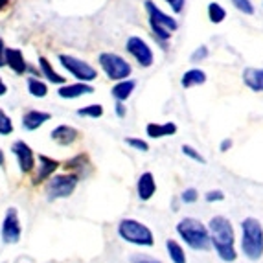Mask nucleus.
<instances>
[{
  "label": "nucleus",
  "mask_w": 263,
  "mask_h": 263,
  "mask_svg": "<svg viewBox=\"0 0 263 263\" xmlns=\"http://www.w3.org/2000/svg\"><path fill=\"white\" fill-rule=\"evenodd\" d=\"M208 230H210L212 247L215 249L217 256L227 263L236 261L237 254H236V249H234L236 237H234L232 223L227 217H223V215H217V217H214L210 221Z\"/></svg>",
  "instance_id": "nucleus-1"
},
{
  "label": "nucleus",
  "mask_w": 263,
  "mask_h": 263,
  "mask_svg": "<svg viewBox=\"0 0 263 263\" xmlns=\"http://www.w3.org/2000/svg\"><path fill=\"white\" fill-rule=\"evenodd\" d=\"M177 234H179L184 243L193 250H210L212 249V237L210 230H208L201 221L193 219V217H186L177 224Z\"/></svg>",
  "instance_id": "nucleus-2"
},
{
  "label": "nucleus",
  "mask_w": 263,
  "mask_h": 263,
  "mask_svg": "<svg viewBox=\"0 0 263 263\" xmlns=\"http://www.w3.org/2000/svg\"><path fill=\"white\" fill-rule=\"evenodd\" d=\"M241 250L252 261L263 256V227L254 217H247L241 223Z\"/></svg>",
  "instance_id": "nucleus-3"
},
{
  "label": "nucleus",
  "mask_w": 263,
  "mask_h": 263,
  "mask_svg": "<svg viewBox=\"0 0 263 263\" xmlns=\"http://www.w3.org/2000/svg\"><path fill=\"white\" fill-rule=\"evenodd\" d=\"M145 11H147V17H149V26L153 30L155 37H157L158 43H162L166 46V43L171 39L173 31L179 28L177 21L170 15H166L162 9L158 8L157 4H153L151 0H145Z\"/></svg>",
  "instance_id": "nucleus-4"
},
{
  "label": "nucleus",
  "mask_w": 263,
  "mask_h": 263,
  "mask_svg": "<svg viewBox=\"0 0 263 263\" xmlns=\"http://www.w3.org/2000/svg\"><path fill=\"white\" fill-rule=\"evenodd\" d=\"M118 234L122 239H125L127 243H133V245H138V247H151L155 243L153 232H151L145 224H142L140 221H135V219L120 221Z\"/></svg>",
  "instance_id": "nucleus-5"
},
{
  "label": "nucleus",
  "mask_w": 263,
  "mask_h": 263,
  "mask_svg": "<svg viewBox=\"0 0 263 263\" xmlns=\"http://www.w3.org/2000/svg\"><path fill=\"white\" fill-rule=\"evenodd\" d=\"M100 65L107 74V78L112 81H122V79H127L131 76V65L118 53H101Z\"/></svg>",
  "instance_id": "nucleus-6"
},
{
  "label": "nucleus",
  "mask_w": 263,
  "mask_h": 263,
  "mask_svg": "<svg viewBox=\"0 0 263 263\" xmlns=\"http://www.w3.org/2000/svg\"><path fill=\"white\" fill-rule=\"evenodd\" d=\"M59 63H61L63 68L70 72L78 81H85V83H88V81H94V79L98 78L96 68H92L88 63L81 61V59H78V57H74V55L61 53V55H59Z\"/></svg>",
  "instance_id": "nucleus-7"
},
{
  "label": "nucleus",
  "mask_w": 263,
  "mask_h": 263,
  "mask_svg": "<svg viewBox=\"0 0 263 263\" xmlns=\"http://www.w3.org/2000/svg\"><path fill=\"white\" fill-rule=\"evenodd\" d=\"M78 186V177L76 175H55L50 179L46 184V195L48 199H65L70 197L72 192Z\"/></svg>",
  "instance_id": "nucleus-8"
},
{
  "label": "nucleus",
  "mask_w": 263,
  "mask_h": 263,
  "mask_svg": "<svg viewBox=\"0 0 263 263\" xmlns=\"http://www.w3.org/2000/svg\"><path fill=\"white\" fill-rule=\"evenodd\" d=\"M125 50L135 57L140 66L147 68V66L153 65V52H151L149 44L140 37H129L127 43H125Z\"/></svg>",
  "instance_id": "nucleus-9"
},
{
  "label": "nucleus",
  "mask_w": 263,
  "mask_h": 263,
  "mask_svg": "<svg viewBox=\"0 0 263 263\" xmlns=\"http://www.w3.org/2000/svg\"><path fill=\"white\" fill-rule=\"evenodd\" d=\"M2 239L4 243H17L21 239V223H18L17 208H9L6 212L4 223H2Z\"/></svg>",
  "instance_id": "nucleus-10"
},
{
  "label": "nucleus",
  "mask_w": 263,
  "mask_h": 263,
  "mask_svg": "<svg viewBox=\"0 0 263 263\" xmlns=\"http://www.w3.org/2000/svg\"><path fill=\"white\" fill-rule=\"evenodd\" d=\"M11 151H13V155L17 157L18 167H21L22 173H30V171L33 170V166H35V157H33V151H31L30 145H28L26 142L17 140L13 144V147H11Z\"/></svg>",
  "instance_id": "nucleus-11"
},
{
  "label": "nucleus",
  "mask_w": 263,
  "mask_h": 263,
  "mask_svg": "<svg viewBox=\"0 0 263 263\" xmlns=\"http://www.w3.org/2000/svg\"><path fill=\"white\" fill-rule=\"evenodd\" d=\"M243 83L247 88H250L252 92H263V68H254L249 66L241 74Z\"/></svg>",
  "instance_id": "nucleus-12"
},
{
  "label": "nucleus",
  "mask_w": 263,
  "mask_h": 263,
  "mask_svg": "<svg viewBox=\"0 0 263 263\" xmlns=\"http://www.w3.org/2000/svg\"><path fill=\"white\" fill-rule=\"evenodd\" d=\"M94 88L90 87L88 83L85 81H79V83H74V85H63L57 94L63 98V100H76L79 96H85V94H92Z\"/></svg>",
  "instance_id": "nucleus-13"
},
{
  "label": "nucleus",
  "mask_w": 263,
  "mask_h": 263,
  "mask_svg": "<svg viewBox=\"0 0 263 263\" xmlns=\"http://www.w3.org/2000/svg\"><path fill=\"white\" fill-rule=\"evenodd\" d=\"M136 190H138V197H140L142 201H149L155 195V192H157L153 173H149V171L142 173L140 179H138V184H136Z\"/></svg>",
  "instance_id": "nucleus-14"
},
{
  "label": "nucleus",
  "mask_w": 263,
  "mask_h": 263,
  "mask_svg": "<svg viewBox=\"0 0 263 263\" xmlns=\"http://www.w3.org/2000/svg\"><path fill=\"white\" fill-rule=\"evenodd\" d=\"M6 65H8L17 76L26 74V70H28L24 55H22V52L17 48H6Z\"/></svg>",
  "instance_id": "nucleus-15"
},
{
  "label": "nucleus",
  "mask_w": 263,
  "mask_h": 263,
  "mask_svg": "<svg viewBox=\"0 0 263 263\" xmlns=\"http://www.w3.org/2000/svg\"><path fill=\"white\" fill-rule=\"evenodd\" d=\"M52 118V114L50 112H43V110H28L24 114V118H22V127L26 129V131H35L39 129L43 123H46L48 120Z\"/></svg>",
  "instance_id": "nucleus-16"
},
{
  "label": "nucleus",
  "mask_w": 263,
  "mask_h": 263,
  "mask_svg": "<svg viewBox=\"0 0 263 263\" xmlns=\"http://www.w3.org/2000/svg\"><path fill=\"white\" fill-rule=\"evenodd\" d=\"M79 133L70 125H57L52 131V140L57 142L59 145H70L78 140Z\"/></svg>",
  "instance_id": "nucleus-17"
},
{
  "label": "nucleus",
  "mask_w": 263,
  "mask_h": 263,
  "mask_svg": "<svg viewBox=\"0 0 263 263\" xmlns=\"http://www.w3.org/2000/svg\"><path fill=\"white\" fill-rule=\"evenodd\" d=\"M206 72L201 70V68H192V70L184 72L182 78H180V85L182 88H192V87H199V85L206 83Z\"/></svg>",
  "instance_id": "nucleus-18"
},
{
  "label": "nucleus",
  "mask_w": 263,
  "mask_h": 263,
  "mask_svg": "<svg viewBox=\"0 0 263 263\" xmlns=\"http://www.w3.org/2000/svg\"><path fill=\"white\" fill-rule=\"evenodd\" d=\"M147 136L151 138H164V136H171L177 133V125L173 122H166V123H147Z\"/></svg>",
  "instance_id": "nucleus-19"
},
{
  "label": "nucleus",
  "mask_w": 263,
  "mask_h": 263,
  "mask_svg": "<svg viewBox=\"0 0 263 263\" xmlns=\"http://www.w3.org/2000/svg\"><path fill=\"white\" fill-rule=\"evenodd\" d=\"M57 167H59V162H57V160L46 157V155H41L39 157V173H37L35 182H41V180H46L48 177H52V173H55Z\"/></svg>",
  "instance_id": "nucleus-20"
},
{
  "label": "nucleus",
  "mask_w": 263,
  "mask_h": 263,
  "mask_svg": "<svg viewBox=\"0 0 263 263\" xmlns=\"http://www.w3.org/2000/svg\"><path fill=\"white\" fill-rule=\"evenodd\" d=\"M136 87V81H133V79H122V81H118V83L112 87V98L118 101H125L129 96L133 94V90H135Z\"/></svg>",
  "instance_id": "nucleus-21"
},
{
  "label": "nucleus",
  "mask_w": 263,
  "mask_h": 263,
  "mask_svg": "<svg viewBox=\"0 0 263 263\" xmlns=\"http://www.w3.org/2000/svg\"><path fill=\"white\" fill-rule=\"evenodd\" d=\"M39 68H41V74L48 79L50 83H57V85L65 83V78H63V76H59L55 70H53L52 65H50V61L46 59V57H39Z\"/></svg>",
  "instance_id": "nucleus-22"
},
{
  "label": "nucleus",
  "mask_w": 263,
  "mask_h": 263,
  "mask_svg": "<svg viewBox=\"0 0 263 263\" xmlns=\"http://www.w3.org/2000/svg\"><path fill=\"white\" fill-rule=\"evenodd\" d=\"M166 249H167V254H170V258H171V261H173V263H186L184 250H182V247H180L177 241H173V239H167Z\"/></svg>",
  "instance_id": "nucleus-23"
},
{
  "label": "nucleus",
  "mask_w": 263,
  "mask_h": 263,
  "mask_svg": "<svg viewBox=\"0 0 263 263\" xmlns=\"http://www.w3.org/2000/svg\"><path fill=\"white\" fill-rule=\"evenodd\" d=\"M208 18L212 24H221L227 18V9L217 2H210L208 4Z\"/></svg>",
  "instance_id": "nucleus-24"
},
{
  "label": "nucleus",
  "mask_w": 263,
  "mask_h": 263,
  "mask_svg": "<svg viewBox=\"0 0 263 263\" xmlns=\"http://www.w3.org/2000/svg\"><path fill=\"white\" fill-rule=\"evenodd\" d=\"M28 92L33 98H44L48 94V87L41 81V79L35 78H28Z\"/></svg>",
  "instance_id": "nucleus-25"
},
{
  "label": "nucleus",
  "mask_w": 263,
  "mask_h": 263,
  "mask_svg": "<svg viewBox=\"0 0 263 263\" xmlns=\"http://www.w3.org/2000/svg\"><path fill=\"white\" fill-rule=\"evenodd\" d=\"M230 2L239 13L249 15V17H252L256 13V6L252 4V0H230Z\"/></svg>",
  "instance_id": "nucleus-26"
},
{
  "label": "nucleus",
  "mask_w": 263,
  "mask_h": 263,
  "mask_svg": "<svg viewBox=\"0 0 263 263\" xmlns=\"http://www.w3.org/2000/svg\"><path fill=\"white\" fill-rule=\"evenodd\" d=\"M78 116H87V118H100V116H103V107L101 105H87L83 107V109L78 110Z\"/></svg>",
  "instance_id": "nucleus-27"
},
{
  "label": "nucleus",
  "mask_w": 263,
  "mask_h": 263,
  "mask_svg": "<svg viewBox=\"0 0 263 263\" xmlns=\"http://www.w3.org/2000/svg\"><path fill=\"white\" fill-rule=\"evenodd\" d=\"M13 133V123H11V118L4 110L0 109V135H11Z\"/></svg>",
  "instance_id": "nucleus-28"
},
{
  "label": "nucleus",
  "mask_w": 263,
  "mask_h": 263,
  "mask_svg": "<svg viewBox=\"0 0 263 263\" xmlns=\"http://www.w3.org/2000/svg\"><path fill=\"white\" fill-rule=\"evenodd\" d=\"M182 153L186 155V157H190L192 158V160H195V162H199V164H204L206 162V158L202 157L201 153H199L197 149H195V147H192V145H182Z\"/></svg>",
  "instance_id": "nucleus-29"
},
{
  "label": "nucleus",
  "mask_w": 263,
  "mask_h": 263,
  "mask_svg": "<svg viewBox=\"0 0 263 263\" xmlns=\"http://www.w3.org/2000/svg\"><path fill=\"white\" fill-rule=\"evenodd\" d=\"M197 199H199V193H197V190H195V188L184 190V192H182V195H180V201L186 202V204H193Z\"/></svg>",
  "instance_id": "nucleus-30"
},
{
  "label": "nucleus",
  "mask_w": 263,
  "mask_h": 263,
  "mask_svg": "<svg viewBox=\"0 0 263 263\" xmlns=\"http://www.w3.org/2000/svg\"><path fill=\"white\" fill-rule=\"evenodd\" d=\"M210 55V52H208V46H199V48H195V52L192 53V61L193 63H201V61H204L206 57Z\"/></svg>",
  "instance_id": "nucleus-31"
},
{
  "label": "nucleus",
  "mask_w": 263,
  "mask_h": 263,
  "mask_svg": "<svg viewBox=\"0 0 263 263\" xmlns=\"http://www.w3.org/2000/svg\"><path fill=\"white\" fill-rule=\"evenodd\" d=\"M125 144L131 145V147H135V149H138V151H144V153L149 149L147 142L140 140V138H125Z\"/></svg>",
  "instance_id": "nucleus-32"
},
{
  "label": "nucleus",
  "mask_w": 263,
  "mask_h": 263,
  "mask_svg": "<svg viewBox=\"0 0 263 263\" xmlns=\"http://www.w3.org/2000/svg\"><path fill=\"white\" fill-rule=\"evenodd\" d=\"M166 2L173 9V13H182V9L186 6V0H166Z\"/></svg>",
  "instance_id": "nucleus-33"
},
{
  "label": "nucleus",
  "mask_w": 263,
  "mask_h": 263,
  "mask_svg": "<svg viewBox=\"0 0 263 263\" xmlns=\"http://www.w3.org/2000/svg\"><path fill=\"white\" fill-rule=\"evenodd\" d=\"M204 199H206L208 202L223 201V199H224V193L219 192V190H212V192H208L206 195H204Z\"/></svg>",
  "instance_id": "nucleus-34"
},
{
  "label": "nucleus",
  "mask_w": 263,
  "mask_h": 263,
  "mask_svg": "<svg viewBox=\"0 0 263 263\" xmlns=\"http://www.w3.org/2000/svg\"><path fill=\"white\" fill-rule=\"evenodd\" d=\"M131 261L133 263H160V261H157V259H153V258H147V256H135Z\"/></svg>",
  "instance_id": "nucleus-35"
},
{
  "label": "nucleus",
  "mask_w": 263,
  "mask_h": 263,
  "mask_svg": "<svg viewBox=\"0 0 263 263\" xmlns=\"http://www.w3.org/2000/svg\"><path fill=\"white\" fill-rule=\"evenodd\" d=\"M2 66H6V44L2 41V37H0V68Z\"/></svg>",
  "instance_id": "nucleus-36"
},
{
  "label": "nucleus",
  "mask_w": 263,
  "mask_h": 263,
  "mask_svg": "<svg viewBox=\"0 0 263 263\" xmlns=\"http://www.w3.org/2000/svg\"><path fill=\"white\" fill-rule=\"evenodd\" d=\"M116 114H118L120 118H123V116L127 114V109H125V105H123V101H118V103H116Z\"/></svg>",
  "instance_id": "nucleus-37"
},
{
  "label": "nucleus",
  "mask_w": 263,
  "mask_h": 263,
  "mask_svg": "<svg viewBox=\"0 0 263 263\" xmlns=\"http://www.w3.org/2000/svg\"><path fill=\"white\" fill-rule=\"evenodd\" d=\"M232 145H234L232 138H224V140L221 142V151H223V153H227V151L230 149V147H232Z\"/></svg>",
  "instance_id": "nucleus-38"
},
{
  "label": "nucleus",
  "mask_w": 263,
  "mask_h": 263,
  "mask_svg": "<svg viewBox=\"0 0 263 263\" xmlns=\"http://www.w3.org/2000/svg\"><path fill=\"white\" fill-rule=\"evenodd\" d=\"M6 92H8V87H6V85H4V81H2V79H0V96H4Z\"/></svg>",
  "instance_id": "nucleus-39"
},
{
  "label": "nucleus",
  "mask_w": 263,
  "mask_h": 263,
  "mask_svg": "<svg viewBox=\"0 0 263 263\" xmlns=\"http://www.w3.org/2000/svg\"><path fill=\"white\" fill-rule=\"evenodd\" d=\"M9 2H11V0H0V11H2V9H6L8 8V4Z\"/></svg>",
  "instance_id": "nucleus-40"
},
{
  "label": "nucleus",
  "mask_w": 263,
  "mask_h": 263,
  "mask_svg": "<svg viewBox=\"0 0 263 263\" xmlns=\"http://www.w3.org/2000/svg\"><path fill=\"white\" fill-rule=\"evenodd\" d=\"M4 162H6V158H4V151L0 149V167L4 166Z\"/></svg>",
  "instance_id": "nucleus-41"
}]
</instances>
